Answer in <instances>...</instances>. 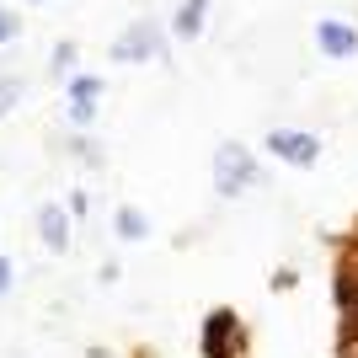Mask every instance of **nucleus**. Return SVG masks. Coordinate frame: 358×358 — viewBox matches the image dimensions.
<instances>
[{"mask_svg": "<svg viewBox=\"0 0 358 358\" xmlns=\"http://www.w3.org/2000/svg\"><path fill=\"white\" fill-rule=\"evenodd\" d=\"M257 182H262L257 155L246 145H236V139H224V145L214 150V193L220 198H241V193H252Z\"/></svg>", "mask_w": 358, "mask_h": 358, "instance_id": "obj_1", "label": "nucleus"}, {"mask_svg": "<svg viewBox=\"0 0 358 358\" xmlns=\"http://www.w3.org/2000/svg\"><path fill=\"white\" fill-rule=\"evenodd\" d=\"M166 54V32L161 22H134V27H123L118 38H113V59L118 64H139V59H161Z\"/></svg>", "mask_w": 358, "mask_h": 358, "instance_id": "obj_2", "label": "nucleus"}, {"mask_svg": "<svg viewBox=\"0 0 358 358\" xmlns=\"http://www.w3.org/2000/svg\"><path fill=\"white\" fill-rule=\"evenodd\" d=\"M268 155L284 161V166H294V171H310V166L321 161V139H315L310 129H273L268 134Z\"/></svg>", "mask_w": 358, "mask_h": 358, "instance_id": "obj_3", "label": "nucleus"}, {"mask_svg": "<svg viewBox=\"0 0 358 358\" xmlns=\"http://www.w3.org/2000/svg\"><path fill=\"white\" fill-rule=\"evenodd\" d=\"M236 353H241L236 310H209V321H203V358H236Z\"/></svg>", "mask_w": 358, "mask_h": 358, "instance_id": "obj_4", "label": "nucleus"}, {"mask_svg": "<svg viewBox=\"0 0 358 358\" xmlns=\"http://www.w3.org/2000/svg\"><path fill=\"white\" fill-rule=\"evenodd\" d=\"M315 48L327 59H353L358 54V27L353 22H337V16H321L315 22Z\"/></svg>", "mask_w": 358, "mask_h": 358, "instance_id": "obj_5", "label": "nucleus"}, {"mask_svg": "<svg viewBox=\"0 0 358 358\" xmlns=\"http://www.w3.org/2000/svg\"><path fill=\"white\" fill-rule=\"evenodd\" d=\"M96 96H102V80H96V75H75L70 80V118L80 123V129L96 118Z\"/></svg>", "mask_w": 358, "mask_h": 358, "instance_id": "obj_6", "label": "nucleus"}, {"mask_svg": "<svg viewBox=\"0 0 358 358\" xmlns=\"http://www.w3.org/2000/svg\"><path fill=\"white\" fill-rule=\"evenodd\" d=\"M38 236H43L48 252H70V214L59 203H43L38 209Z\"/></svg>", "mask_w": 358, "mask_h": 358, "instance_id": "obj_7", "label": "nucleus"}, {"mask_svg": "<svg viewBox=\"0 0 358 358\" xmlns=\"http://www.w3.org/2000/svg\"><path fill=\"white\" fill-rule=\"evenodd\" d=\"M209 6H214V0H182V11H177V22H171V32H177V38H198V32H203V22H209Z\"/></svg>", "mask_w": 358, "mask_h": 358, "instance_id": "obj_8", "label": "nucleus"}, {"mask_svg": "<svg viewBox=\"0 0 358 358\" xmlns=\"http://www.w3.org/2000/svg\"><path fill=\"white\" fill-rule=\"evenodd\" d=\"M113 230H118V241H145L150 236V220L134 209V203H123V209L113 214Z\"/></svg>", "mask_w": 358, "mask_h": 358, "instance_id": "obj_9", "label": "nucleus"}, {"mask_svg": "<svg viewBox=\"0 0 358 358\" xmlns=\"http://www.w3.org/2000/svg\"><path fill=\"white\" fill-rule=\"evenodd\" d=\"M22 102V75H0V118Z\"/></svg>", "mask_w": 358, "mask_h": 358, "instance_id": "obj_10", "label": "nucleus"}, {"mask_svg": "<svg viewBox=\"0 0 358 358\" xmlns=\"http://www.w3.org/2000/svg\"><path fill=\"white\" fill-rule=\"evenodd\" d=\"M337 294H343V305H348V321H353V337H358V284H348V273L337 278Z\"/></svg>", "mask_w": 358, "mask_h": 358, "instance_id": "obj_11", "label": "nucleus"}, {"mask_svg": "<svg viewBox=\"0 0 358 358\" xmlns=\"http://www.w3.org/2000/svg\"><path fill=\"white\" fill-rule=\"evenodd\" d=\"M11 284H16V268H11V257L0 252V299L11 294Z\"/></svg>", "mask_w": 358, "mask_h": 358, "instance_id": "obj_12", "label": "nucleus"}, {"mask_svg": "<svg viewBox=\"0 0 358 358\" xmlns=\"http://www.w3.org/2000/svg\"><path fill=\"white\" fill-rule=\"evenodd\" d=\"M16 32H22V22H16V11H0V43H11Z\"/></svg>", "mask_w": 358, "mask_h": 358, "instance_id": "obj_13", "label": "nucleus"}, {"mask_svg": "<svg viewBox=\"0 0 358 358\" xmlns=\"http://www.w3.org/2000/svg\"><path fill=\"white\" fill-rule=\"evenodd\" d=\"M70 64H75V43H59V54H54V70H70Z\"/></svg>", "mask_w": 358, "mask_h": 358, "instance_id": "obj_14", "label": "nucleus"}, {"mask_svg": "<svg viewBox=\"0 0 358 358\" xmlns=\"http://www.w3.org/2000/svg\"><path fill=\"white\" fill-rule=\"evenodd\" d=\"M32 6H48V0H32Z\"/></svg>", "mask_w": 358, "mask_h": 358, "instance_id": "obj_15", "label": "nucleus"}]
</instances>
